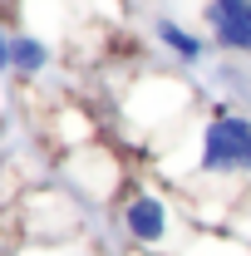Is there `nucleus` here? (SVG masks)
<instances>
[{"label":"nucleus","instance_id":"f257e3e1","mask_svg":"<svg viewBox=\"0 0 251 256\" xmlns=\"http://www.w3.org/2000/svg\"><path fill=\"white\" fill-rule=\"evenodd\" d=\"M202 168L207 172H246L251 168V118L217 114L202 133Z\"/></svg>","mask_w":251,"mask_h":256},{"label":"nucleus","instance_id":"39448f33","mask_svg":"<svg viewBox=\"0 0 251 256\" xmlns=\"http://www.w3.org/2000/svg\"><path fill=\"white\" fill-rule=\"evenodd\" d=\"M10 54H15L20 69H40V64H44V44H40V40H15Z\"/></svg>","mask_w":251,"mask_h":256},{"label":"nucleus","instance_id":"20e7f679","mask_svg":"<svg viewBox=\"0 0 251 256\" xmlns=\"http://www.w3.org/2000/svg\"><path fill=\"white\" fill-rule=\"evenodd\" d=\"M158 34H162V40H168V50H178L182 60H197V54H202V40H192L188 30H178L172 20H162V25H158Z\"/></svg>","mask_w":251,"mask_h":256},{"label":"nucleus","instance_id":"7ed1b4c3","mask_svg":"<svg viewBox=\"0 0 251 256\" xmlns=\"http://www.w3.org/2000/svg\"><path fill=\"white\" fill-rule=\"evenodd\" d=\"M162 226H168V217H162V202H158V197H138V202L128 207V232H133L138 242H158Z\"/></svg>","mask_w":251,"mask_h":256},{"label":"nucleus","instance_id":"423d86ee","mask_svg":"<svg viewBox=\"0 0 251 256\" xmlns=\"http://www.w3.org/2000/svg\"><path fill=\"white\" fill-rule=\"evenodd\" d=\"M5 64H15V54H10V44L0 40V69H5Z\"/></svg>","mask_w":251,"mask_h":256},{"label":"nucleus","instance_id":"f03ea898","mask_svg":"<svg viewBox=\"0 0 251 256\" xmlns=\"http://www.w3.org/2000/svg\"><path fill=\"white\" fill-rule=\"evenodd\" d=\"M207 20L226 50H242L251 54V0H212L207 5Z\"/></svg>","mask_w":251,"mask_h":256}]
</instances>
